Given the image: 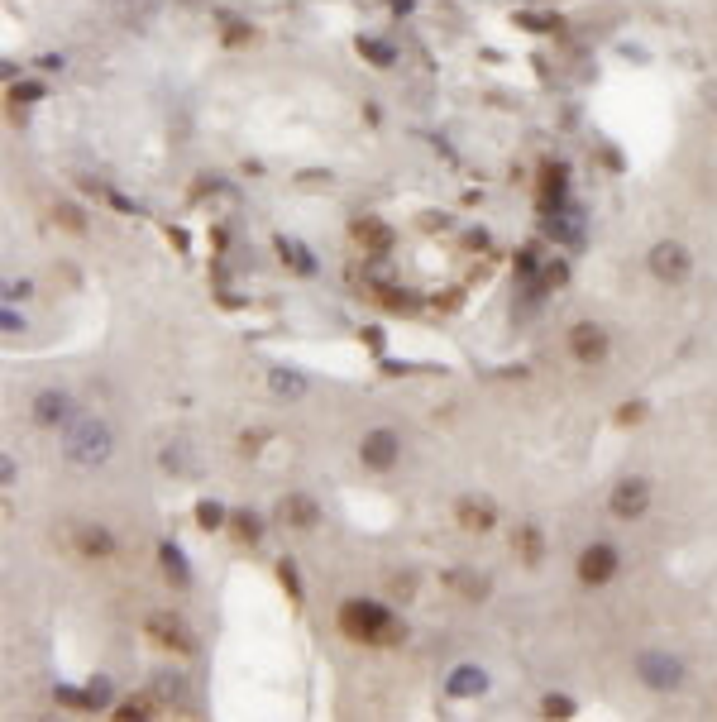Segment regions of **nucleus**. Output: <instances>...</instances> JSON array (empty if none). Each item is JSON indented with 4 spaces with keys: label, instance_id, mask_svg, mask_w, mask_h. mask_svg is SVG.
I'll return each instance as SVG.
<instances>
[{
    "label": "nucleus",
    "instance_id": "obj_1",
    "mask_svg": "<svg viewBox=\"0 0 717 722\" xmlns=\"http://www.w3.org/2000/svg\"><path fill=\"white\" fill-rule=\"evenodd\" d=\"M63 455H67V464H77V469H101V464L115 455L110 421H101V416H72L63 431Z\"/></svg>",
    "mask_w": 717,
    "mask_h": 722
},
{
    "label": "nucleus",
    "instance_id": "obj_2",
    "mask_svg": "<svg viewBox=\"0 0 717 722\" xmlns=\"http://www.w3.org/2000/svg\"><path fill=\"white\" fill-rule=\"evenodd\" d=\"M340 632L359 646H392L397 641V617L383 608V603H369V598H354L340 608Z\"/></svg>",
    "mask_w": 717,
    "mask_h": 722
},
{
    "label": "nucleus",
    "instance_id": "obj_3",
    "mask_svg": "<svg viewBox=\"0 0 717 722\" xmlns=\"http://www.w3.org/2000/svg\"><path fill=\"white\" fill-rule=\"evenodd\" d=\"M636 675L646 689H679L684 684V660L670 651H641L636 656Z\"/></svg>",
    "mask_w": 717,
    "mask_h": 722
},
{
    "label": "nucleus",
    "instance_id": "obj_4",
    "mask_svg": "<svg viewBox=\"0 0 717 722\" xmlns=\"http://www.w3.org/2000/svg\"><path fill=\"white\" fill-rule=\"evenodd\" d=\"M617 569H622V555L608 541H593V546L579 550V579L588 589H603L608 579H617Z\"/></svg>",
    "mask_w": 717,
    "mask_h": 722
},
{
    "label": "nucleus",
    "instance_id": "obj_5",
    "mask_svg": "<svg viewBox=\"0 0 717 722\" xmlns=\"http://www.w3.org/2000/svg\"><path fill=\"white\" fill-rule=\"evenodd\" d=\"M359 460H364V469H373V474H388L392 464L402 460V436L388 431V426L369 431V436L359 440Z\"/></svg>",
    "mask_w": 717,
    "mask_h": 722
},
{
    "label": "nucleus",
    "instance_id": "obj_6",
    "mask_svg": "<svg viewBox=\"0 0 717 722\" xmlns=\"http://www.w3.org/2000/svg\"><path fill=\"white\" fill-rule=\"evenodd\" d=\"M646 507H651V483L646 479H622L612 488L608 498V512L617 522H636V517H646Z\"/></svg>",
    "mask_w": 717,
    "mask_h": 722
},
{
    "label": "nucleus",
    "instance_id": "obj_7",
    "mask_svg": "<svg viewBox=\"0 0 717 722\" xmlns=\"http://www.w3.org/2000/svg\"><path fill=\"white\" fill-rule=\"evenodd\" d=\"M689 268H694V254H689L684 244L660 240L651 249V273L660 278V283H684V278H689Z\"/></svg>",
    "mask_w": 717,
    "mask_h": 722
},
{
    "label": "nucleus",
    "instance_id": "obj_8",
    "mask_svg": "<svg viewBox=\"0 0 717 722\" xmlns=\"http://www.w3.org/2000/svg\"><path fill=\"white\" fill-rule=\"evenodd\" d=\"M569 354L579 364H603L608 359V330L593 326V321H579V326L569 330Z\"/></svg>",
    "mask_w": 717,
    "mask_h": 722
},
{
    "label": "nucleus",
    "instance_id": "obj_9",
    "mask_svg": "<svg viewBox=\"0 0 717 722\" xmlns=\"http://www.w3.org/2000/svg\"><path fill=\"white\" fill-rule=\"evenodd\" d=\"M144 632H149L158 646H168V651H192V632H187L173 613H153L149 622H144Z\"/></svg>",
    "mask_w": 717,
    "mask_h": 722
},
{
    "label": "nucleus",
    "instance_id": "obj_10",
    "mask_svg": "<svg viewBox=\"0 0 717 722\" xmlns=\"http://www.w3.org/2000/svg\"><path fill=\"white\" fill-rule=\"evenodd\" d=\"M455 522L464 526V531H493V526H498V512H493V503H488V498H459V503H455Z\"/></svg>",
    "mask_w": 717,
    "mask_h": 722
},
{
    "label": "nucleus",
    "instance_id": "obj_11",
    "mask_svg": "<svg viewBox=\"0 0 717 722\" xmlns=\"http://www.w3.org/2000/svg\"><path fill=\"white\" fill-rule=\"evenodd\" d=\"M34 421H39V426H67V421H72V397L58 393V388L39 393L34 397Z\"/></svg>",
    "mask_w": 717,
    "mask_h": 722
},
{
    "label": "nucleus",
    "instance_id": "obj_12",
    "mask_svg": "<svg viewBox=\"0 0 717 722\" xmlns=\"http://www.w3.org/2000/svg\"><path fill=\"white\" fill-rule=\"evenodd\" d=\"M72 550H77L82 560H106V555H115V541H110V531H101V526H77V531H72Z\"/></svg>",
    "mask_w": 717,
    "mask_h": 722
},
{
    "label": "nucleus",
    "instance_id": "obj_13",
    "mask_svg": "<svg viewBox=\"0 0 717 722\" xmlns=\"http://www.w3.org/2000/svg\"><path fill=\"white\" fill-rule=\"evenodd\" d=\"M483 689H488V675H483L478 665H459L455 675L445 679V694H450V699H478Z\"/></svg>",
    "mask_w": 717,
    "mask_h": 722
},
{
    "label": "nucleus",
    "instance_id": "obj_14",
    "mask_svg": "<svg viewBox=\"0 0 717 722\" xmlns=\"http://www.w3.org/2000/svg\"><path fill=\"white\" fill-rule=\"evenodd\" d=\"M354 240L364 244V254H388V249H392V230L383 225V220L364 216V220H354Z\"/></svg>",
    "mask_w": 717,
    "mask_h": 722
},
{
    "label": "nucleus",
    "instance_id": "obj_15",
    "mask_svg": "<svg viewBox=\"0 0 717 722\" xmlns=\"http://www.w3.org/2000/svg\"><path fill=\"white\" fill-rule=\"evenodd\" d=\"M278 517H283L287 526H316L321 522V507L311 503V498H283V503H278Z\"/></svg>",
    "mask_w": 717,
    "mask_h": 722
},
{
    "label": "nucleus",
    "instance_id": "obj_16",
    "mask_svg": "<svg viewBox=\"0 0 717 722\" xmlns=\"http://www.w3.org/2000/svg\"><path fill=\"white\" fill-rule=\"evenodd\" d=\"M115 718H139V722H149V718H158V699H153V694H134V699L120 703V713H115Z\"/></svg>",
    "mask_w": 717,
    "mask_h": 722
},
{
    "label": "nucleus",
    "instance_id": "obj_17",
    "mask_svg": "<svg viewBox=\"0 0 717 722\" xmlns=\"http://www.w3.org/2000/svg\"><path fill=\"white\" fill-rule=\"evenodd\" d=\"M273 393H306V383L297 378V373H283V369H273Z\"/></svg>",
    "mask_w": 717,
    "mask_h": 722
},
{
    "label": "nucleus",
    "instance_id": "obj_18",
    "mask_svg": "<svg viewBox=\"0 0 717 722\" xmlns=\"http://www.w3.org/2000/svg\"><path fill=\"white\" fill-rule=\"evenodd\" d=\"M220 517H225V507H220V503H196V522L206 526V531H216Z\"/></svg>",
    "mask_w": 717,
    "mask_h": 722
},
{
    "label": "nucleus",
    "instance_id": "obj_19",
    "mask_svg": "<svg viewBox=\"0 0 717 722\" xmlns=\"http://www.w3.org/2000/svg\"><path fill=\"white\" fill-rule=\"evenodd\" d=\"M541 708H545V718H574V703H569L565 694H550Z\"/></svg>",
    "mask_w": 717,
    "mask_h": 722
},
{
    "label": "nucleus",
    "instance_id": "obj_20",
    "mask_svg": "<svg viewBox=\"0 0 717 722\" xmlns=\"http://www.w3.org/2000/svg\"><path fill=\"white\" fill-rule=\"evenodd\" d=\"M163 565H168V574L187 579V565H182V550H177V546H163Z\"/></svg>",
    "mask_w": 717,
    "mask_h": 722
},
{
    "label": "nucleus",
    "instance_id": "obj_21",
    "mask_svg": "<svg viewBox=\"0 0 717 722\" xmlns=\"http://www.w3.org/2000/svg\"><path fill=\"white\" fill-rule=\"evenodd\" d=\"M5 330H10V335H15V330H24V316H15V311L5 307Z\"/></svg>",
    "mask_w": 717,
    "mask_h": 722
},
{
    "label": "nucleus",
    "instance_id": "obj_22",
    "mask_svg": "<svg viewBox=\"0 0 717 722\" xmlns=\"http://www.w3.org/2000/svg\"><path fill=\"white\" fill-rule=\"evenodd\" d=\"M239 536H249V541L259 536V526H254V517H239Z\"/></svg>",
    "mask_w": 717,
    "mask_h": 722
}]
</instances>
